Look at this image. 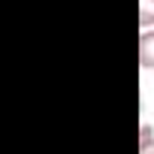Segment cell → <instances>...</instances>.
Returning a JSON list of instances; mask_svg holds the SVG:
<instances>
[{"label": "cell", "instance_id": "obj_1", "mask_svg": "<svg viewBox=\"0 0 154 154\" xmlns=\"http://www.w3.org/2000/svg\"><path fill=\"white\" fill-rule=\"evenodd\" d=\"M139 66L154 69V27L139 33Z\"/></svg>", "mask_w": 154, "mask_h": 154}, {"label": "cell", "instance_id": "obj_4", "mask_svg": "<svg viewBox=\"0 0 154 154\" xmlns=\"http://www.w3.org/2000/svg\"><path fill=\"white\" fill-rule=\"evenodd\" d=\"M139 154H154V142L151 145H139Z\"/></svg>", "mask_w": 154, "mask_h": 154}, {"label": "cell", "instance_id": "obj_3", "mask_svg": "<svg viewBox=\"0 0 154 154\" xmlns=\"http://www.w3.org/2000/svg\"><path fill=\"white\" fill-rule=\"evenodd\" d=\"M151 142H154V127L148 121H142V127H139V145H151Z\"/></svg>", "mask_w": 154, "mask_h": 154}, {"label": "cell", "instance_id": "obj_2", "mask_svg": "<svg viewBox=\"0 0 154 154\" xmlns=\"http://www.w3.org/2000/svg\"><path fill=\"white\" fill-rule=\"evenodd\" d=\"M139 27L142 30L154 27V0H139Z\"/></svg>", "mask_w": 154, "mask_h": 154}]
</instances>
